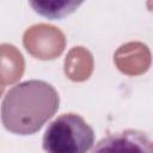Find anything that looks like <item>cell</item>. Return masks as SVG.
Masks as SVG:
<instances>
[{
  "instance_id": "6da1fadb",
  "label": "cell",
  "mask_w": 153,
  "mask_h": 153,
  "mask_svg": "<svg viewBox=\"0 0 153 153\" xmlns=\"http://www.w3.org/2000/svg\"><path fill=\"white\" fill-rule=\"evenodd\" d=\"M57 91L43 80H26L14 85L5 94L0 117L6 130L17 135L37 133L59 110Z\"/></svg>"
},
{
  "instance_id": "7a4b0ae2",
  "label": "cell",
  "mask_w": 153,
  "mask_h": 153,
  "mask_svg": "<svg viewBox=\"0 0 153 153\" xmlns=\"http://www.w3.org/2000/svg\"><path fill=\"white\" fill-rule=\"evenodd\" d=\"M93 143V128L73 112L62 114L50 122L42 139L47 153H87Z\"/></svg>"
},
{
  "instance_id": "3957f363",
  "label": "cell",
  "mask_w": 153,
  "mask_h": 153,
  "mask_svg": "<svg viewBox=\"0 0 153 153\" xmlns=\"http://www.w3.org/2000/svg\"><path fill=\"white\" fill-rule=\"evenodd\" d=\"M91 153H153V147L147 133L126 129L99 140Z\"/></svg>"
},
{
  "instance_id": "277c9868",
  "label": "cell",
  "mask_w": 153,
  "mask_h": 153,
  "mask_svg": "<svg viewBox=\"0 0 153 153\" xmlns=\"http://www.w3.org/2000/svg\"><path fill=\"white\" fill-rule=\"evenodd\" d=\"M29 4L36 13L49 19L65 18L73 13L81 5V2L75 1H31Z\"/></svg>"
}]
</instances>
